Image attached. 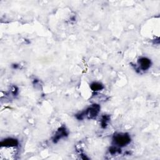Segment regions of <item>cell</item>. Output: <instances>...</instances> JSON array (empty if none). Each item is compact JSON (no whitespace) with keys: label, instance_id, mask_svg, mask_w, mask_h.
Here are the masks:
<instances>
[{"label":"cell","instance_id":"3","mask_svg":"<svg viewBox=\"0 0 160 160\" xmlns=\"http://www.w3.org/2000/svg\"><path fill=\"white\" fill-rule=\"evenodd\" d=\"M139 64L140 68L142 70H146L150 67L151 61L148 58H142L139 60Z\"/></svg>","mask_w":160,"mask_h":160},{"label":"cell","instance_id":"4","mask_svg":"<svg viewBox=\"0 0 160 160\" xmlns=\"http://www.w3.org/2000/svg\"><path fill=\"white\" fill-rule=\"evenodd\" d=\"M91 89L92 91H99L102 88V86L101 84L99 83H93L91 84Z\"/></svg>","mask_w":160,"mask_h":160},{"label":"cell","instance_id":"2","mask_svg":"<svg viewBox=\"0 0 160 160\" xmlns=\"http://www.w3.org/2000/svg\"><path fill=\"white\" fill-rule=\"evenodd\" d=\"M115 143L119 146H124L130 141V138L128 135L118 134L115 136Z\"/></svg>","mask_w":160,"mask_h":160},{"label":"cell","instance_id":"1","mask_svg":"<svg viewBox=\"0 0 160 160\" xmlns=\"http://www.w3.org/2000/svg\"><path fill=\"white\" fill-rule=\"evenodd\" d=\"M18 154V149L15 146L1 145L0 148L1 160H12L16 158Z\"/></svg>","mask_w":160,"mask_h":160}]
</instances>
